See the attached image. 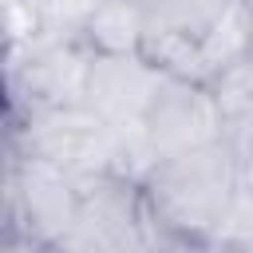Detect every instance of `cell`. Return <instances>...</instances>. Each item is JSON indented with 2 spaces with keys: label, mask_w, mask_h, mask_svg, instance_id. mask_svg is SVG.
Listing matches in <instances>:
<instances>
[{
  "label": "cell",
  "mask_w": 253,
  "mask_h": 253,
  "mask_svg": "<svg viewBox=\"0 0 253 253\" xmlns=\"http://www.w3.org/2000/svg\"><path fill=\"white\" fill-rule=\"evenodd\" d=\"M162 83V71L142 55H95L87 71V107L103 115L107 123H142V115L154 103V91Z\"/></svg>",
  "instance_id": "obj_6"
},
{
  "label": "cell",
  "mask_w": 253,
  "mask_h": 253,
  "mask_svg": "<svg viewBox=\"0 0 253 253\" xmlns=\"http://www.w3.org/2000/svg\"><path fill=\"white\" fill-rule=\"evenodd\" d=\"M8 154H32L67 166L79 174V182L107 174V142H111V123L95 115L87 103L75 107H43L32 111L28 119L12 123Z\"/></svg>",
  "instance_id": "obj_3"
},
{
  "label": "cell",
  "mask_w": 253,
  "mask_h": 253,
  "mask_svg": "<svg viewBox=\"0 0 253 253\" xmlns=\"http://www.w3.org/2000/svg\"><path fill=\"white\" fill-rule=\"evenodd\" d=\"M146 36V16L138 8V0H103L95 8V16L83 28V43L95 55H126L138 51Z\"/></svg>",
  "instance_id": "obj_8"
},
{
  "label": "cell",
  "mask_w": 253,
  "mask_h": 253,
  "mask_svg": "<svg viewBox=\"0 0 253 253\" xmlns=\"http://www.w3.org/2000/svg\"><path fill=\"white\" fill-rule=\"evenodd\" d=\"M210 245L213 249H253V190L249 186H237Z\"/></svg>",
  "instance_id": "obj_9"
},
{
  "label": "cell",
  "mask_w": 253,
  "mask_h": 253,
  "mask_svg": "<svg viewBox=\"0 0 253 253\" xmlns=\"http://www.w3.org/2000/svg\"><path fill=\"white\" fill-rule=\"evenodd\" d=\"M99 253H158V217L146 206L142 182L99 174L83 182V206L75 225Z\"/></svg>",
  "instance_id": "obj_4"
},
{
  "label": "cell",
  "mask_w": 253,
  "mask_h": 253,
  "mask_svg": "<svg viewBox=\"0 0 253 253\" xmlns=\"http://www.w3.org/2000/svg\"><path fill=\"white\" fill-rule=\"evenodd\" d=\"M237 186H241V158L225 138H217V142L158 158V166L142 182V194L154 217L170 233L213 241Z\"/></svg>",
  "instance_id": "obj_1"
},
{
  "label": "cell",
  "mask_w": 253,
  "mask_h": 253,
  "mask_svg": "<svg viewBox=\"0 0 253 253\" xmlns=\"http://www.w3.org/2000/svg\"><path fill=\"white\" fill-rule=\"evenodd\" d=\"M138 51H142L162 75L194 79V83H213V79H217V71H213L210 59H206L202 36H194V32H178V28H146Z\"/></svg>",
  "instance_id": "obj_7"
},
{
  "label": "cell",
  "mask_w": 253,
  "mask_h": 253,
  "mask_svg": "<svg viewBox=\"0 0 253 253\" xmlns=\"http://www.w3.org/2000/svg\"><path fill=\"white\" fill-rule=\"evenodd\" d=\"M241 186H249V190H253V158H245V162H241Z\"/></svg>",
  "instance_id": "obj_10"
},
{
  "label": "cell",
  "mask_w": 253,
  "mask_h": 253,
  "mask_svg": "<svg viewBox=\"0 0 253 253\" xmlns=\"http://www.w3.org/2000/svg\"><path fill=\"white\" fill-rule=\"evenodd\" d=\"M79 174L47 158L8 154V229H24L43 245H55L79 225Z\"/></svg>",
  "instance_id": "obj_2"
},
{
  "label": "cell",
  "mask_w": 253,
  "mask_h": 253,
  "mask_svg": "<svg viewBox=\"0 0 253 253\" xmlns=\"http://www.w3.org/2000/svg\"><path fill=\"white\" fill-rule=\"evenodd\" d=\"M142 126L158 150V158L206 146L221 138V107L213 95V83H194V79H174L162 75L150 111L142 115Z\"/></svg>",
  "instance_id": "obj_5"
}]
</instances>
